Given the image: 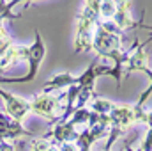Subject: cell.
I'll use <instances>...</instances> for the list:
<instances>
[{
  "instance_id": "6da1fadb",
  "label": "cell",
  "mask_w": 152,
  "mask_h": 151,
  "mask_svg": "<svg viewBox=\"0 0 152 151\" xmlns=\"http://www.w3.org/2000/svg\"><path fill=\"white\" fill-rule=\"evenodd\" d=\"M44 57H46V46H44V43H42L41 32L36 29V38H34V43L28 46V55H27V62H28V71H27V75L16 76V78L0 76V82H2V84H23V82L34 80V78L37 76L41 62H42Z\"/></svg>"
},
{
  "instance_id": "7a4b0ae2",
  "label": "cell",
  "mask_w": 152,
  "mask_h": 151,
  "mask_svg": "<svg viewBox=\"0 0 152 151\" xmlns=\"http://www.w3.org/2000/svg\"><path fill=\"white\" fill-rule=\"evenodd\" d=\"M147 44H151V39H147L145 43H138V39H134L129 46V55L127 61L124 64V75H131L134 71H143L147 73L149 78H152L151 68H149V53H147Z\"/></svg>"
},
{
  "instance_id": "3957f363",
  "label": "cell",
  "mask_w": 152,
  "mask_h": 151,
  "mask_svg": "<svg viewBox=\"0 0 152 151\" xmlns=\"http://www.w3.org/2000/svg\"><path fill=\"white\" fill-rule=\"evenodd\" d=\"M126 43H127V36H117L113 32H108L106 29H103L99 23L96 25L94 36H92V50L97 52L96 57H104L113 50L126 48Z\"/></svg>"
},
{
  "instance_id": "277c9868",
  "label": "cell",
  "mask_w": 152,
  "mask_h": 151,
  "mask_svg": "<svg viewBox=\"0 0 152 151\" xmlns=\"http://www.w3.org/2000/svg\"><path fill=\"white\" fill-rule=\"evenodd\" d=\"M60 109L62 107V101H60V96H51V94H37L34 96V100L30 101V112L37 114L41 117L48 119L50 124L60 115Z\"/></svg>"
},
{
  "instance_id": "5b68a950",
  "label": "cell",
  "mask_w": 152,
  "mask_h": 151,
  "mask_svg": "<svg viewBox=\"0 0 152 151\" xmlns=\"http://www.w3.org/2000/svg\"><path fill=\"white\" fill-rule=\"evenodd\" d=\"M0 98L5 101V114L14 121H23V117L30 112V101L20 96H14L12 93H7L0 87Z\"/></svg>"
},
{
  "instance_id": "8992f818",
  "label": "cell",
  "mask_w": 152,
  "mask_h": 151,
  "mask_svg": "<svg viewBox=\"0 0 152 151\" xmlns=\"http://www.w3.org/2000/svg\"><path fill=\"white\" fill-rule=\"evenodd\" d=\"M112 21L115 23V27H117L120 32H124V34H127L129 30L138 29V27L151 29V25L142 23V20H140V21H133V18H131V2H126V0H124V2H117L115 16H113Z\"/></svg>"
},
{
  "instance_id": "52a82bcc",
  "label": "cell",
  "mask_w": 152,
  "mask_h": 151,
  "mask_svg": "<svg viewBox=\"0 0 152 151\" xmlns=\"http://www.w3.org/2000/svg\"><path fill=\"white\" fill-rule=\"evenodd\" d=\"M36 137L32 132L25 130L20 121L11 119L5 112H0V142L2 141H14L16 137Z\"/></svg>"
},
{
  "instance_id": "ba28073f",
  "label": "cell",
  "mask_w": 152,
  "mask_h": 151,
  "mask_svg": "<svg viewBox=\"0 0 152 151\" xmlns=\"http://www.w3.org/2000/svg\"><path fill=\"white\" fill-rule=\"evenodd\" d=\"M27 55H28V46H27V44H14V43H12V44L5 50L4 57L0 59V75H2L5 70L12 68L16 62L27 61Z\"/></svg>"
},
{
  "instance_id": "9c48e42d",
  "label": "cell",
  "mask_w": 152,
  "mask_h": 151,
  "mask_svg": "<svg viewBox=\"0 0 152 151\" xmlns=\"http://www.w3.org/2000/svg\"><path fill=\"white\" fill-rule=\"evenodd\" d=\"M75 84H76V76L71 75V73H67V71H64V73H58V75L51 76V78L44 84L42 94H50V93H53V91L67 89V87H71V85H75Z\"/></svg>"
},
{
  "instance_id": "30bf717a",
  "label": "cell",
  "mask_w": 152,
  "mask_h": 151,
  "mask_svg": "<svg viewBox=\"0 0 152 151\" xmlns=\"http://www.w3.org/2000/svg\"><path fill=\"white\" fill-rule=\"evenodd\" d=\"M18 5V2L16 0H12V2H2L0 0V18L4 20V21H16V20H20L21 18V14L18 13H12V7H16Z\"/></svg>"
},
{
  "instance_id": "8fae6325",
  "label": "cell",
  "mask_w": 152,
  "mask_h": 151,
  "mask_svg": "<svg viewBox=\"0 0 152 151\" xmlns=\"http://www.w3.org/2000/svg\"><path fill=\"white\" fill-rule=\"evenodd\" d=\"M112 107H113V103L110 100H103V98H97V96L90 101V110L99 114V115H108Z\"/></svg>"
},
{
  "instance_id": "7c38bea8",
  "label": "cell",
  "mask_w": 152,
  "mask_h": 151,
  "mask_svg": "<svg viewBox=\"0 0 152 151\" xmlns=\"http://www.w3.org/2000/svg\"><path fill=\"white\" fill-rule=\"evenodd\" d=\"M51 144L48 142V139H42V137H36V139H32V142H30V148L32 151H48Z\"/></svg>"
},
{
  "instance_id": "4fadbf2b",
  "label": "cell",
  "mask_w": 152,
  "mask_h": 151,
  "mask_svg": "<svg viewBox=\"0 0 152 151\" xmlns=\"http://www.w3.org/2000/svg\"><path fill=\"white\" fill-rule=\"evenodd\" d=\"M5 41H12V38H11V32L7 30V27L2 23L0 25V43H5Z\"/></svg>"
},
{
  "instance_id": "5bb4252c",
  "label": "cell",
  "mask_w": 152,
  "mask_h": 151,
  "mask_svg": "<svg viewBox=\"0 0 152 151\" xmlns=\"http://www.w3.org/2000/svg\"><path fill=\"white\" fill-rule=\"evenodd\" d=\"M0 151H16L14 141H2L0 142Z\"/></svg>"
},
{
  "instance_id": "9a60e30c",
  "label": "cell",
  "mask_w": 152,
  "mask_h": 151,
  "mask_svg": "<svg viewBox=\"0 0 152 151\" xmlns=\"http://www.w3.org/2000/svg\"><path fill=\"white\" fill-rule=\"evenodd\" d=\"M122 151H140V150H133V148H129V146H126V148H124Z\"/></svg>"
},
{
  "instance_id": "2e32d148",
  "label": "cell",
  "mask_w": 152,
  "mask_h": 151,
  "mask_svg": "<svg viewBox=\"0 0 152 151\" xmlns=\"http://www.w3.org/2000/svg\"><path fill=\"white\" fill-rule=\"evenodd\" d=\"M2 23H4V20H2V18H0V25H2Z\"/></svg>"
}]
</instances>
